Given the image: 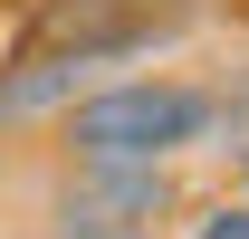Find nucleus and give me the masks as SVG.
<instances>
[{"mask_svg": "<svg viewBox=\"0 0 249 239\" xmlns=\"http://www.w3.org/2000/svg\"><path fill=\"white\" fill-rule=\"evenodd\" d=\"M58 201L77 210H115V220H173V163H67Z\"/></svg>", "mask_w": 249, "mask_h": 239, "instance_id": "7ed1b4c3", "label": "nucleus"}, {"mask_svg": "<svg viewBox=\"0 0 249 239\" xmlns=\"http://www.w3.org/2000/svg\"><path fill=\"white\" fill-rule=\"evenodd\" d=\"M192 239H249V201H220V210H201V230Z\"/></svg>", "mask_w": 249, "mask_h": 239, "instance_id": "39448f33", "label": "nucleus"}, {"mask_svg": "<svg viewBox=\"0 0 249 239\" xmlns=\"http://www.w3.org/2000/svg\"><path fill=\"white\" fill-rule=\"evenodd\" d=\"M124 48H134V29H96V38H77V48H38L29 67H10V77H0V134H19V124L77 105V96L96 86V67L124 58Z\"/></svg>", "mask_w": 249, "mask_h": 239, "instance_id": "f03ea898", "label": "nucleus"}, {"mask_svg": "<svg viewBox=\"0 0 249 239\" xmlns=\"http://www.w3.org/2000/svg\"><path fill=\"white\" fill-rule=\"evenodd\" d=\"M240 172H249V153H240Z\"/></svg>", "mask_w": 249, "mask_h": 239, "instance_id": "423d86ee", "label": "nucleus"}, {"mask_svg": "<svg viewBox=\"0 0 249 239\" xmlns=\"http://www.w3.org/2000/svg\"><path fill=\"white\" fill-rule=\"evenodd\" d=\"M58 239H163V220H115V210H77V201H48Z\"/></svg>", "mask_w": 249, "mask_h": 239, "instance_id": "20e7f679", "label": "nucleus"}, {"mask_svg": "<svg viewBox=\"0 0 249 239\" xmlns=\"http://www.w3.org/2000/svg\"><path fill=\"white\" fill-rule=\"evenodd\" d=\"M220 124L211 86L182 77H96L77 105H58V144L67 163H173Z\"/></svg>", "mask_w": 249, "mask_h": 239, "instance_id": "f257e3e1", "label": "nucleus"}]
</instances>
